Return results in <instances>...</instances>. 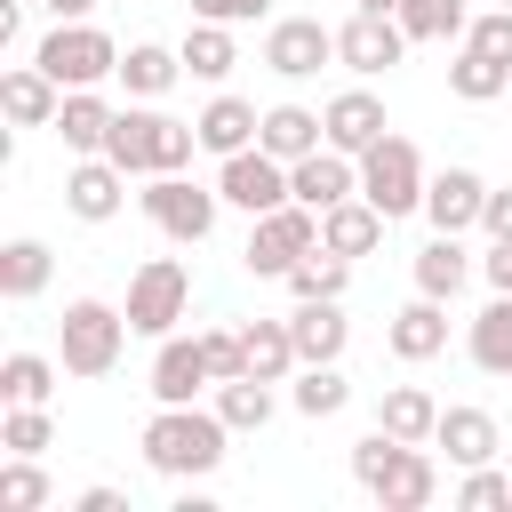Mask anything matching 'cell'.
Here are the masks:
<instances>
[{
    "instance_id": "6da1fadb",
    "label": "cell",
    "mask_w": 512,
    "mask_h": 512,
    "mask_svg": "<svg viewBox=\"0 0 512 512\" xmlns=\"http://www.w3.org/2000/svg\"><path fill=\"white\" fill-rule=\"evenodd\" d=\"M224 440H232V424L216 416V400L200 408V400H160L152 408V424H144V464L160 472V480H208L216 464H224Z\"/></svg>"
},
{
    "instance_id": "7a4b0ae2",
    "label": "cell",
    "mask_w": 512,
    "mask_h": 512,
    "mask_svg": "<svg viewBox=\"0 0 512 512\" xmlns=\"http://www.w3.org/2000/svg\"><path fill=\"white\" fill-rule=\"evenodd\" d=\"M128 304H104V296H72L64 320H56V360L64 376H112L120 352H128Z\"/></svg>"
},
{
    "instance_id": "3957f363",
    "label": "cell",
    "mask_w": 512,
    "mask_h": 512,
    "mask_svg": "<svg viewBox=\"0 0 512 512\" xmlns=\"http://www.w3.org/2000/svg\"><path fill=\"white\" fill-rule=\"evenodd\" d=\"M32 64L56 80V88H104V80H120V40L104 32V24H48L40 32V48H32Z\"/></svg>"
},
{
    "instance_id": "277c9868",
    "label": "cell",
    "mask_w": 512,
    "mask_h": 512,
    "mask_svg": "<svg viewBox=\"0 0 512 512\" xmlns=\"http://www.w3.org/2000/svg\"><path fill=\"white\" fill-rule=\"evenodd\" d=\"M424 184H432V176H424V152H416L408 136H376V144L360 152V200H376L392 224L424 208Z\"/></svg>"
},
{
    "instance_id": "5b68a950",
    "label": "cell",
    "mask_w": 512,
    "mask_h": 512,
    "mask_svg": "<svg viewBox=\"0 0 512 512\" xmlns=\"http://www.w3.org/2000/svg\"><path fill=\"white\" fill-rule=\"evenodd\" d=\"M136 200H144L152 232H160V240H176V248H200V240L216 232V208H224V192H216V184H192L184 168H176V176H152Z\"/></svg>"
},
{
    "instance_id": "8992f818",
    "label": "cell",
    "mask_w": 512,
    "mask_h": 512,
    "mask_svg": "<svg viewBox=\"0 0 512 512\" xmlns=\"http://www.w3.org/2000/svg\"><path fill=\"white\" fill-rule=\"evenodd\" d=\"M312 248H320V208L280 200L272 216H248V248H240V264H248L256 280H288V264L312 256Z\"/></svg>"
},
{
    "instance_id": "52a82bcc",
    "label": "cell",
    "mask_w": 512,
    "mask_h": 512,
    "mask_svg": "<svg viewBox=\"0 0 512 512\" xmlns=\"http://www.w3.org/2000/svg\"><path fill=\"white\" fill-rule=\"evenodd\" d=\"M192 312V272L176 264V256H144L136 272H128V328L136 336H176V320Z\"/></svg>"
},
{
    "instance_id": "ba28073f",
    "label": "cell",
    "mask_w": 512,
    "mask_h": 512,
    "mask_svg": "<svg viewBox=\"0 0 512 512\" xmlns=\"http://www.w3.org/2000/svg\"><path fill=\"white\" fill-rule=\"evenodd\" d=\"M216 192H224V208H240V216H272L280 200H296V192H288V160H272L264 144L216 160Z\"/></svg>"
},
{
    "instance_id": "9c48e42d",
    "label": "cell",
    "mask_w": 512,
    "mask_h": 512,
    "mask_svg": "<svg viewBox=\"0 0 512 512\" xmlns=\"http://www.w3.org/2000/svg\"><path fill=\"white\" fill-rule=\"evenodd\" d=\"M400 56H408V24H400V16H368V8H352V24H336V64H344V72L376 80V72H392Z\"/></svg>"
},
{
    "instance_id": "30bf717a",
    "label": "cell",
    "mask_w": 512,
    "mask_h": 512,
    "mask_svg": "<svg viewBox=\"0 0 512 512\" xmlns=\"http://www.w3.org/2000/svg\"><path fill=\"white\" fill-rule=\"evenodd\" d=\"M320 64H336V32H328L320 16H272V32H264V72L312 80Z\"/></svg>"
},
{
    "instance_id": "8fae6325",
    "label": "cell",
    "mask_w": 512,
    "mask_h": 512,
    "mask_svg": "<svg viewBox=\"0 0 512 512\" xmlns=\"http://www.w3.org/2000/svg\"><path fill=\"white\" fill-rule=\"evenodd\" d=\"M64 208H72L80 224H112V216L128 208V168H112L104 152H80V160L64 168Z\"/></svg>"
},
{
    "instance_id": "7c38bea8",
    "label": "cell",
    "mask_w": 512,
    "mask_h": 512,
    "mask_svg": "<svg viewBox=\"0 0 512 512\" xmlns=\"http://www.w3.org/2000/svg\"><path fill=\"white\" fill-rule=\"evenodd\" d=\"M200 392H216V368H208V344L200 336H160L152 344V400H200Z\"/></svg>"
},
{
    "instance_id": "4fadbf2b",
    "label": "cell",
    "mask_w": 512,
    "mask_h": 512,
    "mask_svg": "<svg viewBox=\"0 0 512 512\" xmlns=\"http://www.w3.org/2000/svg\"><path fill=\"white\" fill-rule=\"evenodd\" d=\"M288 192L304 200V208H336V200H352L360 192V160L352 152H336V144H320V152H304V160H288Z\"/></svg>"
},
{
    "instance_id": "5bb4252c",
    "label": "cell",
    "mask_w": 512,
    "mask_h": 512,
    "mask_svg": "<svg viewBox=\"0 0 512 512\" xmlns=\"http://www.w3.org/2000/svg\"><path fill=\"white\" fill-rule=\"evenodd\" d=\"M384 344H392V360H408V368L440 360V352H448V304H440V296H408V304L392 312Z\"/></svg>"
},
{
    "instance_id": "9a60e30c",
    "label": "cell",
    "mask_w": 512,
    "mask_h": 512,
    "mask_svg": "<svg viewBox=\"0 0 512 512\" xmlns=\"http://www.w3.org/2000/svg\"><path fill=\"white\" fill-rule=\"evenodd\" d=\"M320 120H328V144H336V152H352V160H360L376 136H392V120H384V96H376V88H344V96H328V104H320Z\"/></svg>"
},
{
    "instance_id": "2e32d148",
    "label": "cell",
    "mask_w": 512,
    "mask_h": 512,
    "mask_svg": "<svg viewBox=\"0 0 512 512\" xmlns=\"http://www.w3.org/2000/svg\"><path fill=\"white\" fill-rule=\"evenodd\" d=\"M160 104L144 96V104H128V112H112V136H104V160L112 168H128V176H152L160 168Z\"/></svg>"
},
{
    "instance_id": "e0dca14e",
    "label": "cell",
    "mask_w": 512,
    "mask_h": 512,
    "mask_svg": "<svg viewBox=\"0 0 512 512\" xmlns=\"http://www.w3.org/2000/svg\"><path fill=\"white\" fill-rule=\"evenodd\" d=\"M480 208H488V176H480V168H440V176L424 184V216H432V232H472Z\"/></svg>"
},
{
    "instance_id": "ac0fdd59",
    "label": "cell",
    "mask_w": 512,
    "mask_h": 512,
    "mask_svg": "<svg viewBox=\"0 0 512 512\" xmlns=\"http://www.w3.org/2000/svg\"><path fill=\"white\" fill-rule=\"evenodd\" d=\"M288 336H296V360H344V344H352L344 296H304L288 312Z\"/></svg>"
},
{
    "instance_id": "d6986e66",
    "label": "cell",
    "mask_w": 512,
    "mask_h": 512,
    "mask_svg": "<svg viewBox=\"0 0 512 512\" xmlns=\"http://www.w3.org/2000/svg\"><path fill=\"white\" fill-rule=\"evenodd\" d=\"M0 112H8L16 128H56L64 88H56L40 64H8V72H0Z\"/></svg>"
},
{
    "instance_id": "ffe728a7",
    "label": "cell",
    "mask_w": 512,
    "mask_h": 512,
    "mask_svg": "<svg viewBox=\"0 0 512 512\" xmlns=\"http://www.w3.org/2000/svg\"><path fill=\"white\" fill-rule=\"evenodd\" d=\"M192 128H200V152H216V160H232V152H248V144H256V128H264V112H256L248 96H232V88H216V96H208V112H200Z\"/></svg>"
},
{
    "instance_id": "44dd1931",
    "label": "cell",
    "mask_w": 512,
    "mask_h": 512,
    "mask_svg": "<svg viewBox=\"0 0 512 512\" xmlns=\"http://www.w3.org/2000/svg\"><path fill=\"white\" fill-rule=\"evenodd\" d=\"M432 448H448V464H456V472H472V464H496L504 432H496V416H488V408H440Z\"/></svg>"
},
{
    "instance_id": "7402d4cb",
    "label": "cell",
    "mask_w": 512,
    "mask_h": 512,
    "mask_svg": "<svg viewBox=\"0 0 512 512\" xmlns=\"http://www.w3.org/2000/svg\"><path fill=\"white\" fill-rule=\"evenodd\" d=\"M368 496H376L384 512H424V504L440 496V464H432V456H424V448L408 440V448L392 456V472H384V480H376Z\"/></svg>"
},
{
    "instance_id": "603a6c76",
    "label": "cell",
    "mask_w": 512,
    "mask_h": 512,
    "mask_svg": "<svg viewBox=\"0 0 512 512\" xmlns=\"http://www.w3.org/2000/svg\"><path fill=\"white\" fill-rule=\"evenodd\" d=\"M464 352H472L480 376H512V296L488 288V304L464 320Z\"/></svg>"
},
{
    "instance_id": "cb8c5ba5",
    "label": "cell",
    "mask_w": 512,
    "mask_h": 512,
    "mask_svg": "<svg viewBox=\"0 0 512 512\" xmlns=\"http://www.w3.org/2000/svg\"><path fill=\"white\" fill-rule=\"evenodd\" d=\"M384 224H392V216H384L376 200L352 192V200H336V208L320 216V248H336V256H368V248H384Z\"/></svg>"
},
{
    "instance_id": "d4e9b609",
    "label": "cell",
    "mask_w": 512,
    "mask_h": 512,
    "mask_svg": "<svg viewBox=\"0 0 512 512\" xmlns=\"http://www.w3.org/2000/svg\"><path fill=\"white\" fill-rule=\"evenodd\" d=\"M256 144H264L272 160H304V152H320V144H328V120H320L312 104H272V112H264V128H256Z\"/></svg>"
},
{
    "instance_id": "484cf974",
    "label": "cell",
    "mask_w": 512,
    "mask_h": 512,
    "mask_svg": "<svg viewBox=\"0 0 512 512\" xmlns=\"http://www.w3.org/2000/svg\"><path fill=\"white\" fill-rule=\"evenodd\" d=\"M464 280H472V256H464V240H456V232H432V240L416 248V296H440V304H456V296H464Z\"/></svg>"
},
{
    "instance_id": "4316f807",
    "label": "cell",
    "mask_w": 512,
    "mask_h": 512,
    "mask_svg": "<svg viewBox=\"0 0 512 512\" xmlns=\"http://www.w3.org/2000/svg\"><path fill=\"white\" fill-rule=\"evenodd\" d=\"M48 280H56V248H48V240L24 232V240L0 248V296H8V304H32Z\"/></svg>"
},
{
    "instance_id": "83f0119b",
    "label": "cell",
    "mask_w": 512,
    "mask_h": 512,
    "mask_svg": "<svg viewBox=\"0 0 512 512\" xmlns=\"http://www.w3.org/2000/svg\"><path fill=\"white\" fill-rule=\"evenodd\" d=\"M376 424H384V432H400V440H416V448H432V432H440V400H432L424 384H384Z\"/></svg>"
},
{
    "instance_id": "f1b7e54d",
    "label": "cell",
    "mask_w": 512,
    "mask_h": 512,
    "mask_svg": "<svg viewBox=\"0 0 512 512\" xmlns=\"http://www.w3.org/2000/svg\"><path fill=\"white\" fill-rule=\"evenodd\" d=\"M176 80H184V48H160V40L120 48V88L128 96H168Z\"/></svg>"
},
{
    "instance_id": "f546056e",
    "label": "cell",
    "mask_w": 512,
    "mask_h": 512,
    "mask_svg": "<svg viewBox=\"0 0 512 512\" xmlns=\"http://www.w3.org/2000/svg\"><path fill=\"white\" fill-rule=\"evenodd\" d=\"M56 376H64V360H48V352H8V360H0V408H48Z\"/></svg>"
},
{
    "instance_id": "4dcf8cb0",
    "label": "cell",
    "mask_w": 512,
    "mask_h": 512,
    "mask_svg": "<svg viewBox=\"0 0 512 512\" xmlns=\"http://www.w3.org/2000/svg\"><path fill=\"white\" fill-rule=\"evenodd\" d=\"M288 408H296V416H312V424H320V416H344V408H352L344 368H336V360H304V368H296V384H288Z\"/></svg>"
},
{
    "instance_id": "1f68e13d",
    "label": "cell",
    "mask_w": 512,
    "mask_h": 512,
    "mask_svg": "<svg viewBox=\"0 0 512 512\" xmlns=\"http://www.w3.org/2000/svg\"><path fill=\"white\" fill-rule=\"evenodd\" d=\"M504 88H512V64H496V56H480L472 40H464V48L448 56V96H456V104H496Z\"/></svg>"
},
{
    "instance_id": "d6a6232c",
    "label": "cell",
    "mask_w": 512,
    "mask_h": 512,
    "mask_svg": "<svg viewBox=\"0 0 512 512\" xmlns=\"http://www.w3.org/2000/svg\"><path fill=\"white\" fill-rule=\"evenodd\" d=\"M56 136H64V152H104V136H112V104H104L96 88H64Z\"/></svg>"
},
{
    "instance_id": "836d02e7",
    "label": "cell",
    "mask_w": 512,
    "mask_h": 512,
    "mask_svg": "<svg viewBox=\"0 0 512 512\" xmlns=\"http://www.w3.org/2000/svg\"><path fill=\"white\" fill-rule=\"evenodd\" d=\"M240 344H248V376H264V384H288L304 360H296V336H288V320H248L240 328Z\"/></svg>"
},
{
    "instance_id": "e575fe53",
    "label": "cell",
    "mask_w": 512,
    "mask_h": 512,
    "mask_svg": "<svg viewBox=\"0 0 512 512\" xmlns=\"http://www.w3.org/2000/svg\"><path fill=\"white\" fill-rule=\"evenodd\" d=\"M232 64H240V48H232V24H208V16H192V32H184V72L216 88Z\"/></svg>"
},
{
    "instance_id": "d590c367",
    "label": "cell",
    "mask_w": 512,
    "mask_h": 512,
    "mask_svg": "<svg viewBox=\"0 0 512 512\" xmlns=\"http://www.w3.org/2000/svg\"><path fill=\"white\" fill-rule=\"evenodd\" d=\"M272 408H280V392H272L264 376H232V384H216V416H224L232 432H264Z\"/></svg>"
},
{
    "instance_id": "8d00e7d4",
    "label": "cell",
    "mask_w": 512,
    "mask_h": 512,
    "mask_svg": "<svg viewBox=\"0 0 512 512\" xmlns=\"http://www.w3.org/2000/svg\"><path fill=\"white\" fill-rule=\"evenodd\" d=\"M344 280H352V256H336V248H312V256L288 264V296L296 304L304 296H344Z\"/></svg>"
},
{
    "instance_id": "74e56055",
    "label": "cell",
    "mask_w": 512,
    "mask_h": 512,
    "mask_svg": "<svg viewBox=\"0 0 512 512\" xmlns=\"http://www.w3.org/2000/svg\"><path fill=\"white\" fill-rule=\"evenodd\" d=\"M48 504H56V488H48L40 456H8L0 464V512H48Z\"/></svg>"
},
{
    "instance_id": "f35d334b",
    "label": "cell",
    "mask_w": 512,
    "mask_h": 512,
    "mask_svg": "<svg viewBox=\"0 0 512 512\" xmlns=\"http://www.w3.org/2000/svg\"><path fill=\"white\" fill-rule=\"evenodd\" d=\"M400 24H408V40H464L472 0H400Z\"/></svg>"
},
{
    "instance_id": "ab89813d",
    "label": "cell",
    "mask_w": 512,
    "mask_h": 512,
    "mask_svg": "<svg viewBox=\"0 0 512 512\" xmlns=\"http://www.w3.org/2000/svg\"><path fill=\"white\" fill-rule=\"evenodd\" d=\"M48 440H56L48 408H8V416H0V448H8V456H48Z\"/></svg>"
},
{
    "instance_id": "60d3db41",
    "label": "cell",
    "mask_w": 512,
    "mask_h": 512,
    "mask_svg": "<svg viewBox=\"0 0 512 512\" xmlns=\"http://www.w3.org/2000/svg\"><path fill=\"white\" fill-rule=\"evenodd\" d=\"M400 448H408L400 432H384V424H368V432L352 440V480H360V488H376V480L392 472V456H400Z\"/></svg>"
},
{
    "instance_id": "b9f144b4",
    "label": "cell",
    "mask_w": 512,
    "mask_h": 512,
    "mask_svg": "<svg viewBox=\"0 0 512 512\" xmlns=\"http://www.w3.org/2000/svg\"><path fill=\"white\" fill-rule=\"evenodd\" d=\"M456 504H464V512H496V504H512V472H496V464H472V472L456 480Z\"/></svg>"
},
{
    "instance_id": "7bdbcfd3",
    "label": "cell",
    "mask_w": 512,
    "mask_h": 512,
    "mask_svg": "<svg viewBox=\"0 0 512 512\" xmlns=\"http://www.w3.org/2000/svg\"><path fill=\"white\" fill-rule=\"evenodd\" d=\"M464 40H472L480 56H496V64H512V8H488V16H472V24H464Z\"/></svg>"
},
{
    "instance_id": "ee69618b",
    "label": "cell",
    "mask_w": 512,
    "mask_h": 512,
    "mask_svg": "<svg viewBox=\"0 0 512 512\" xmlns=\"http://www.w3.org/2000/svg\"><path fill=\"white\" fill-rule=\"evenodd\" d=\"M200 344H208V368H216V384L248 376V344H240V328H208Z\"/></svg>"
},
{
    "instance_id": "f6af8a7d",
    "label": "cell",
    "mask_w": 512,
    "mask_h": 512,
    "mask_svg": "<svg viewBox=\"0 0 512 512\" xmlns=\"http://www.w3.org/2000/svg\"><path fill=\"white\" fill-rule=\"evenodd\" d=\"M192 16H208V24H256V16H272V0H192Z\"/></svg>"
},
{
    "instance_id": "bcb514c9",
    "label": "cell",
    "mask_w": 512,
    "mask_h": 512,
    "mask_svg": "<svg viewBox=\"0 0 512 512\" xmlns=\"http://www.w3.org/2000/svg\"><path fill=\"white\" fill-rule=\"evenodd\" d=\"M480 232H488V240H512V184H504V192L488 184V208H480Z\"/></svg>"
},
{
    "instance_id": "7dc6e473",
    "label": "cell",
    "mask_w": 512,
    "mask_h": 512,
    "mask_svg": "<svg viewBox=\"0 0 512 512\" xmlns=\"http://www.w3.org/2000/svg\"><path fill=\"white\" fill-rule=\"evenodd\" d=\"M480 280H488L496 296H512V240H488V256H480Z\"/></svg>"
},
{
    "instance_id": "c3c4849f",
    "label": "cell",
    "mask_w": 512,
    "mask_h": 512,
    "mask_svg": "<svg viewBox=\"0 0 512 512\" xmlns=\"http://www.w3.org/2000/svg\"><path fill=\"white\" fill-rule=\"evenodd\" d=\"M72 512H128V496H120V488H80Z\"/></svg>"
},
{
    "instance_id": "681fc988",
    "label": "cell",
    "mask_w": 512,
    "mask_h": 512,
    "mask_svg": "<svg viewBox=\"0 0 512 512\" xmlns=\"http://www.w3.org/2000/svg\"><path fill=\"white\" fill-rule=\"evenodd\" d=\"M40 8H48V16H56V24H80V16H88V8H96V0H40Z\"/></svg>"
},
{
    "instance_id": "f907efd6",
    "label": "cell",
    "mask_w": 512,
    "mask_h": 512,
    "mask_svg": "<svg viewBox=\"0 0 512 512\" xmlns=\"http://www.w3.org/2000/svg\"><path fill=\"white\" fill-rule=\"evenodd\" d=\"M352 8H368V16H400V0H352Z\"/></svg>"
},
{
    "instance_id": "816d5d0a",
    "label": "cell",
    "mask_w": 512,
    "mask_h": 512,
    "mask_svg": "<svg viewBox=\"0 0 512 512\" xmlns=\"http://www.w3.org/2000/svg\"><path fill=\"white\" fill-rule=\"evenodd\" d=\"M496 8H512V0H496Z\"/></svg>"
}]
</instances>
